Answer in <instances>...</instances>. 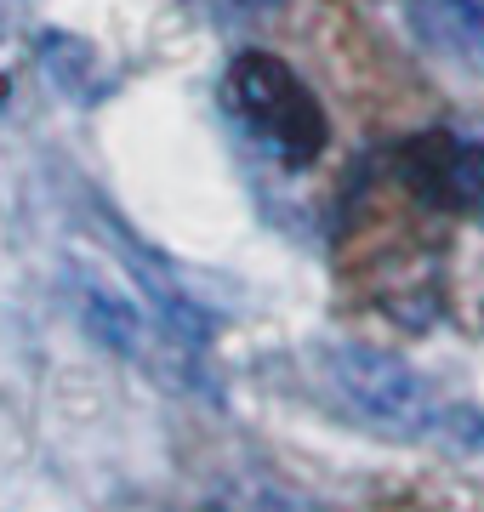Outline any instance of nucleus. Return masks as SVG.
<instances>
[{
    "label": "nucleus",
    "mask_w": 484,
    "mask_h": 512,
    "mask_svg": "<svg viewBox=\"0 0 484 512\" xmlns=\"http://www.w3.org/2000/svg\"><path fill=\"white\" fill-rule=\"evenodd\" d=\"M314 387L342 421L393 444H484V416L445 399L399 353L371 342H319Z\"/></svg>",
    "instance_id": "f257e3e1"
},
{
    "label": "nucleus",
    "mask_w": 484,
    "mask_h": 512,
    "mask_svg": "<svg viewBox=\"0 0 484 512\" xmlns=\"http://www.w3.org/2000/svg\"><path fill=\"white\" fill-rule=\"evenodd\" d=\"M69 296H75L80 325L92 330L114 359H126L131 370H143V376H154L160 387H177V393H200L205 387L200 342L143 285L131 291L126 279L75 262L69 268Z\"/></svg>",
    "instance_id": "f03ea898"
},
{
    "label": "nucleus",
    "mask_w": 484,
    "mask_h": 512,
    "mask_svg": "<svg viewBox=\"0 0 484 512\" xmlns=\"http://www.w3.org/2000/svg\"><path fill=\"white\" fill-rule=\"evenodd\" d=\"M223 109L291 171L314 165L331 143V120L319 109V97L308 92V80L285 57L257 52V46L223 69Z\"/></svg>",
    "instance_id": "7ed1b4c3"
},
{
    "label": "nucleus",
    "mask_w": 484,
    "mask_h": 512,
    "mask_svg": "<svg viewBox=\"0 0 484 512\" xmlns=\"http://www.w3.org/2000/svg\"><path fill=\"white\" fill-rule=\"evenodd\" d=\"M399 177L416 200L439 211H484V148L456 131H422L399 143Z\"/></svg>",
    "instance_id": "20e7f679"
},
{
    "label": "nucleus",
    "mask_w": 484,
    "mask_h": 512,
    "mask_svg": "<svg viewBox=\"0 0 484 512\" xmlns=\"http://www.w3.org/2000/svg\"><path fill=\"white\" fill-rule=\"evenodd\" d=\"M40 69L52 74L57 92H69L75 103H97V92L109 86V80H97V69H103L97 46H86L75 35H40Z\"/></svg>",
    "instance_id": "39448f33"
},
{
    "label": "nucleus",
    "mask_w": 484,
    "mask_h": 512,
    "mask_svg": "<svg viewBox=\"0 0 484 512\" xmlns=\"http://www.w3.org/2000/svg\"><path fill=\"white\" fill-rule=\"evenodd\" d=\"M217 512H325V507L308 501L302 490H285V484H240L217 501Z\"/></svg>",
    "instance_id": "423d86ee"
},
{
    "label": "nucleus",
    "mask_w": 484,
    "mask_h": 512,
    "mask_svg": "<svg viewBox=\"0 0 484 512\" xmlns=\"http://www.w3.org/2000/svg\"><path fill=\"white\" fill-rule=\"evenodd\" d=\"M217 12H228V18H268V12H280L285 0H211Z\"/></svg>",
    "instance_id": "0eeeda50"
},
{
    "label": "nucleus",
    "mask_w": 484,
    "mask_h": 512,
    "mask_svg": "<svg viewBox=\"0 0 484 512\" xmlns=\"http://www.w3.org/2000/svg\"><path fill=\"white\" fill-rule=\"evenodd\" d=\"M456 18L467 23V35H473V46L484 52V0H456Z\"/></svg>",
    "instance_id": "6e6552de"
},
{
    "label": "nucleus",
    "mask_w": 484,
    "mask_h": 512,
    "mask_svg": "<svg viewBox=\"0 0 484 512\" xmlns=\"http://www.w3.org/2000/svg\"><path fill=\"white\" fill-rule=\"evenodd\" d=\"M0 23H6V0H0Z\"/></svg>",
    "instance_id": "1a4fd4ad"
},
{
    "label": "nucleus",
    "mask_w": 484,
    "mask_h": 512,
    "mask_svg": "<svg viewBox=\"0 0 484 512\" xmlns=\"http://www.w3.org/2000/svg\"><path fill=\"white\" fill-rule=\"evenodd\" d=\"M200 512H217V501H211V507H200Z\"/></svg>",
    "instance_id": "9d476101"
}]
</instances>
